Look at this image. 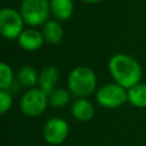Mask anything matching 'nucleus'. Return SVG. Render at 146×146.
Here are the masks:
<instances>
[{"mask_svg":"<svg viewBox=\"0 0 146 146\" xmlns=\"http://www.w3.org/2000/svg\"><path fill=\"white\" fill-rule=\"evenodd\" d=\"M108 68L114 81L123 88L130 89L139 83L141 79V67L139 63L125 54L114 55L108 63Z\"/></svg>","mask_w":146,"mask_h":146,"instance_id":"f257e3e1","label":"nucleus"},{"mask_svg":"<svg viewBox=\"0 0 146 146\" xmlns=\"http://www.w3.org/2000/svg\"><path fill=\"white\" fill-rule=\"evenodd\" d=\"M68 89L76 97H87L96 88L97 79L92 70L86 66L74 68L68 75Z\"/></svg>","mask_w":146,"mask_h":146,"instance_id":"f03ea898","label":"nucleus"},{"mask_svg":"<svg viewBox=\"0 0 146 146\" xmlns=\"http://www.w3.org/2000/svg\"><path fill=\"white\" fill-rule=\"evenodd\" d=\"M50 13V2L48 0H23L21 14L24 22L31 26H39L47 23Z\"/></svg>","mask_w":146,"mask_h":146,"instance_id":"7ed1b4c3","label":"nucleus"},{"mask_svg":"<svg viewBox=\"0 0 146 146\" xmlns=\"http://www.w3.org/2000/svg\"><path fill=\"white\" fill-rule=\"evenodd\" d=\"M24 18L21 13L13 8L0 10V32L7 39H16L23 32Z\"/></svg>","mask_w":146,"mask_h":146,"instance_id":"20e7f679","label":"nucleus"},{"mask_svg":"<svg viewBox=\"0 0 146 146\" xmlns=\"http://www.w3.org/2000/svg\"><path fill=\"white\" fill-rule=\"evenodd\" d=\"M98 104L107 108H115L123 105L128 100V92L125 88L117 83H110L103 86L96 95Z\"/></svg>","mask_w":146,"mask_h":146,"instance_id":"39448f33","label":"nucleus"},{"mask_svg":"<svg viewBox=\"0 0 146 146\" xmlns=\"http://www.w3.org/2000/svg\"><path fill=\"white\" fill-rule=\"evenodd\" d=\"M47 103V95L41 89H31L23 95L21 110L27 116H38L44 112Z\"/></svg>","mask_w":146,"mask_h":146,"instance_id":"423d86ee","label":"nucleus"},{"mask_svg":"<svg viewBox=\"0 0 146 146\" xmlns=\"http://www.w3.org/2000/svg\"><path fill=\"white\" fill-rule=\"evenodd\" d=\"M68 135V124L60 117H51L43 128L44 140L51 145L62 144Z\"/></svg>","mask_w":146,"mask_h":146,"instance_id":"0eeeda50","label":"nucleus"},{"mask_svg":"<svg viewBox=\"0 0 146 146\" xmlns=\"http://www.w3.org/2000/svg\"><path fill=\"white\" fill-rule=\"evenodd\" d=\"M17 39H18L19 46L24 50H27V51H34L39 49L43 44V41H44L43 34L34 29L24 30Z\"/></svg>","mask_w":146,"mask_h":146,"instance_id":"6e6552de","label":"nucleus"},{"mask_svg":"<svg viewBox=\"0 0 146 146\" xmlns=\"http://www.w3.org/2000/svg\"><path fill=\"white\" fill-rule=\"evenodd\" d=\"M58 78H59V71L56 66L54 65L44 66L39 75L40 89L47 96H49L55 90V84L57 83Z\"/></svg>","mask_w":146,"mask_h":146,"instance_id":"1a4fd4ad","label":"nucleus"},{"mask_svg":"<svg viewBox=\"0 0 146 146\" xmlns=\"http://www.w3.org/2000/svg\"><path fill=\"white\" fill-rule=\"evenodd\" d=\"M50 13L58 21H67L74 10L73 0H50Z\"/></svg>","mask_w":146,"mask_h":146,"instance_id":"9d476101","label":"nucleus"},{"mask_svg":"<svg viewBox=\"0 0 146 146\" xmlns=\"http://www.w3.org/2000/svg\"><path fill=\"white\" fill-rule=\"evenodd\" d=\"M71 112L76 120L82 122H87L91 120L94 116V107L91 103L83 98H80L73 103L71 107Z\"/></svg>","mask_w":146,"mask_h":146,"instance_id":"9b49d317","label":"nucleus"},{"mask_svg":"<svg viewBox=\"0 0 146 146\" xmlns=\"http://www.w3.org/2000/svg\"><path fill=\"white\" fill-rule=\"evenodd\" d=\"M42 34L44 40L50 44H58L64 36V31L62 25L57 21H48L43 25Z\"/></svg>","mask_w":146,"mask_h":146,"instance_id":"f8f14e48","label":"nucleus"},{"mask_svg":"<svg viewBox=\"0 0 146 146\" xmlns=\"http://www.w3.org/2000/svg\"><path fill=\"white\" fill-rule=\"evenodd\" d=\"M128 100L136 107H146V84L137 83L128 90Z\"/></svg>","mask_w":146,"mask_h":146,"instance_id":"ddd939ff","label":"nucleus"},{"mask_svg":"<svg viewBox=\"0 0 146 146\" xmlns=\"http://www.w3.org/2000/svg\"><path fill=\"white\" fill-rule=\"evenodd\" d=\"M18 81L24 87H27V88L34 87L38 81V75H36L35 70L29 65L21 67L18 72Z\"/></svg>","mask_w":146,"mask_h":146,"instance_id":"4468645a","label":"nucleus"},{"mask_svg":"<svg viewBox=\"0 0 146 146\" xmlns=\"http://www.w3.org/2000/svg\"><path fill=\"white\" fill-rule=\"evenodd\" d=\"M71 98V94L66 89H55L49 95V103L52 107H63L65 106Z\"/></svg>","mask_w":146,"mask_h":146,"instance_id":"2eb2a0df","label":"nucleus"},{"mask_svg":"<svg viewBox=\"0 0 146 146\" xmlns=\"http://www.w3.org/2000/svg\"><path fill=\"white\" fill-rule=\"evenodd\" d=\"M14 81V74L9 65L6 63L0 64V88L1 90H7L10 88Z\"/></svg>","mask_w":146,"mask_h":146,"instance_id":"dca6fc26","label":"nucleus"},{"mask_svg":"<svg viewBox=\"0 0 146 146\" xmlns=\"http://www.w3.org/2000/svg\"><path fill=\"white\" fill-rule=\"evenodd\" d=\"M11 104H13L11 95L7 90H1L0 91V112H1V114H5L10 108Z\"/></svg>","mask_w":146,"mask_h":146,"instance_id":"f3484780","label":"nucleus"},{"mask_svg":"<svg viewBox=\"0 0 146 146\" xmlns=\"http://www.w3.org/2000/svg\"><path fill=\"white\" fill-rule=\"evenodd\" d=\"M82 1H84L87 3H97V2H100L102 0H82Z\"/></svg>","mask_w":146,"mask_h":146,"instance_id":"a211bd4d","label":"nucleus"}]
</instances>
